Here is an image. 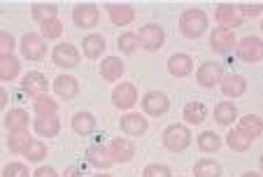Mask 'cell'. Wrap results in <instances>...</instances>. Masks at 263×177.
I'll use <instances>...</instances> for the list:
<instances>
[{"label": "cell", "instance_id": "12", "mask_svg": "<svg viewBox=\"0 0 263 177\" xmlns=\"http://www.w3.org/2000/svg\"><path fill=\"white\" fill-rule=\"evenodd\" d=\"M47 88H49V82H47V77L42 73H37V70L26 73L24 79H21V91L28 94L30 98H37V96L47 94Z\"/></svg>", "mask_w": 263, "mask_h": 177}, {"label": "cell", "instance_id": "6", "mask_svg": "<svg viewBox=\"0 0 263 177\" xmlns=\"http://www.w3.org/2000/svg\"><path fill=\"white\" fill-rule=\"evenodd\" d=\"M235 51H238V59L245 63H258V61H263V38L247 35L238 42Z\"/></svg>", "mask_w": 263, "mask_h": 177}, {"label": "cell", "instance_id": "34", "mask_svg": "<svg viewBox=\"0 0 263 177\" xmlns=\"http://www.w3.org/2000/svg\"><path fill=\"white\" fill-rule=\"evenodd\" d=\"M198 149L203 154H214L221 149V138L214 131H203L198 135Z\"/></svg>", "mask_w": 263, "mask_h": 177}, {"label": "cell", "instance_id": "31", "mask_svg": "<svg viewBox=\"0 0 263 177\" xmlns=\"http://www.w3.org/2000/svg\"><path fill=\"white\" fill-rule=\"evenodd\" d=\"M33 110L37 117H49V114L59 112V103H56V98H51L49 94H42V96H37V98H33Z\"/></svg>", "mask_w": 263, "mask_h": 177}, {"label": "cell", "instance_id": "25", "mask_svg": "<svg viewBox=\"0 0 263 177\" xmlns=\"http://www.w3.org/2000/svg\"><path fill=\"white\" fill-rule=\"evenodd\" d=\"M214 121L219 123V126H231V123L238 121V108H235L231 100H223V103H219L217 108H214Z\"/></svg>", "mask_w": 263, "mask_h": 177}, {"label": "cell", "instance_id": "37", "mask_svg": "<svg viewBox=\"0 0 263 177\" xmlns=\"http://www.w3.org/2000/svg\"><path fill=\"white\" fill-rule=\"evenodd\" d=\"M117 44H119V51L126 56L135 54V51L140 49V38L138 33H121L119 40H117Z\"/></svg>", "mask_w": 263, "mask_h": 177}, {"label": "cell", "instance_id": "30", "mask_svg": "<svg viewBox=\"0 0 263 177\" xmlns=\"http://www.w3.org/2000/svg\"><path fill=\"white\" fill-rule=\"evenodd\" d=\"M30 16H33L37 24H47L51 19H59V7L51 5V3H35L30 7Z\"/></svg>", "mask_w": 263, "mask_h": 177}, {"label": "cell", "instance_id": "9", "mask_svg": "<svg viewBox=\"0 0 263 177\" xmlns=\"http://www.w3.org/2000/svg\"><path fill=\"white\" fill-rule=\"evenodd\" d=\"M196 79H198V84L203 88L221 86V82H223V68L219 63H214V61H208V63H203L198 68V73H196Z\"/></svg>", "mask_w": 263, "mask_h": 177}, {"label": "cell", "instance_id": "3", "mask_svg": "<svg viewBox=\"0 0 263 177\" xmlns=\"http://www.w3.org/2000/svg\"><path fill=\"white\" fill-rule=\"evenodd\" d=\"M138 38H140V49L159 51V49H163V44H165V30L161 24H154V21H152V24L140 28Z\"/></svg>", "mask_w": 263, "mask_h": 177}, {"label": "cell", "instance_id": "13", "mask_svg": "<svg viewBox=\"0 0 263 177\" xmlns=\"http://www.w3.org/2000/svg\"><path fill=\"white\" fill-rule=\"evenodd\" d=\"M119 126H121V131H124L126 135L140 138V135H144V133H147L149 121H147V117H144V114H140V112H126L124 117H121Z\"/></svg>", "mask_w": 263, "mask_h": 177}, {"label": "cell", "instance_id": "5", "mask_svg": "<svg viewBox=\"0 0 263 177\" xmlns=\"http://www.w3.org/2000/svg\"><path fill=\"white\" fill-rule=\"evenodd\" d=\"M19 47H21V56L26 61H42L47 56V42L37 33H26L19 40Z\"/></svg>", "mask_w": 263, "mask_h": 177}, {"label": "cell", "instance_id": "39", "mask_svg": "<svg viewBox=\"0 0 263 177\" xmlns=\"http://www.w3.org/2000/svg\"><path fill=\"white\" fill-rule=\"evenodd\" d=\"M3 177H30V170L21 161H10L3 168Z\"/></svg>", "mask_w": 263, "mask_h": 177}, {"label": "cell", "instance_id": "33", "mask_svg": "<svg viewBox=\"0 0 263 177\" xmlns=\"http://www.w3.org/2000/svg\"><path fill=\"white\" fill-rule=\"evenodd\" d=\"M240 128H242L252 140H256L263 133V119L258 117V114H245V117H240Z\"/></svg>", "mask_w": 263, "mask_h": 177}, {"label": "cell", "instance_id": "28", "mask_svg": "<svg viewBox=\"0 0 263 177\" xmlns=\"http://www.w3.org/2000/svg\"><path fill=\"white\" fill-rule=\"evenodd\" d=\"M182 114H184V121L189 126H198V123H203L208 119V108L203 103H198V100H191V103L184 105Z\"/></svg>", "mask_w": 263, "mask_h": 177}, {"label": "cell", "instance_id": "2", "mask_svg": "<svg viewBox=\"0 0 263 177\" xmlns=\"http://www.w3.org/2000/svg\"><path fill=\"white\" fill-rule=\"evenodd\" d=\"M163 145H165V149L173 154L184 152V149H189V145H191V131L184 126V123H170L163 131Z\"/></svg>", "mask_w": 263, "mask_h": 177}, {"label": "cell", "instance_id": "43", "mask_svg": "<svg viewBox=\"0 0 263 177\" xmlns=\"http://www.w3.org/2000/svg\"><path fill=\"white\" fill-rule=\"evenodd\" d=\"M33 177H59V172H56L51 166H40L33 172Z\"/></svg>", "mask_w": 263, "mask_h": 177}, {"label": "cell", "instance_id": "36", "mask_svg": "<svg viewBox=\"0 0 263 177\" xmlns=\"http://www.w3.org/2000/svg\"><path fill=\"white\" fill-rule=\"evenodd\" d=\"M47 145L45 143H40V140H30V145L26 147V152H24V156H26V161H30V163H40V161H45L47 158Z\"/></svg>", "mask_w": 263, "mask_h": 177}, {"label": "cell", "instance_id": "18", "mask_svg": "<svg viewBox=\"0 0 263 177\" xmlns=\"http://www.w3.org/2000/svg\"><path fill=\"white\" fill-rule=\"evenodd\" d=\"M107 149L112 154V158H115V163H128L135 156V145L126 138H115Z\"/></svg>", "mask_w": 263, "mask_h": 177}, {"label": "cell", "instance_id": "16", "mask_svg": "<svg viewBox=\"0 0 263 177\" xmlns=\"http://www.w3.org/2000/svg\"><path fill=\"white\" fill-rule=\"evenodd\" d=\"M191 70H194V59H191L189 54H173L168 59V73L173 75V77L182 79V77H189Z\"/></svg>", "mask_w": 263, "mask_h": 177}, {"label": "cell", "instance_id": "22", "mask_svg": "<svg viewBox=\"0 0 263 177\" xmlns=\"http://www.w3.org/2000/svg\"><path fill=\"white\" fill-rule=\"evenodd\" d=\"M86 163H89V166H93V168H100V170H107V168L115 163V158H112V154H109L107 147L96 145V147L86 149Z\"/></svg>", "mask_w": 263, "mask_h": 177}, {"label": "cell", "instance_id": "14", "mask_svg": "<svg viewBox=\"0 0 263 177\" xmlns=\"http://www.w3.org/2000/svg\"><path fill=\"white\" fill-rule=\"evenodd\" d=\"M100 19V10L91 3H84V5H77L72 10V21L77 28H93Z\"/></svg>", "mask_w": 263, "mask_h": 177}, {"label": "cell", "instance_id": "23", "mask_svg": "<svg viewBox=\"0 0 263 177\" xmlns=\"http://www.w3.org/2000/svg\"><path fill=\"white\" fill-rule=\"evenodd\" d=\"M105 49H107V42H105L103 35H86V38L82 40V51H84V56L91 61H98L100 56L105 54Z\"/></svg>", "mask_w": 263, "mask_h": 177}, {"label": "cell", "instance_id": "46", "mask_svg": "<svg viewBox=\"0 0 263 177\" xmlns=\"http://www.w3.org/2000/svg\"><path fill=\"white\" fill-rule=\"evenodd\" d=\"M242 177H263V175H261V172H245Z\"/></svg>", "mask_w": 263, "mask_h": 177}, {"label": "cell", "instance_id": "47", "mask_svg": "<svg viewBox=\"0 0 263 177\" xmlns=\"http://www.w3.org/2000/svg\"><path fill=\"white\" fill-rule=\"evenodd\" d=\"M93 177H115V175H109V172H98V175H93Z\"/></svg>", "mask_w": 263, "mask_h": 177}, {"label": "cell", "instance_id": "35", "mask_svg": "<svg viewBox=\"0 0 263 177\" xmlns=\"http://www.w3.org/2000/svg\"><path fill=\"white\" fill-rule=\"evenodd\" d=\"M30 135H28V131H16V133H10L7 135V149L10 152H14V154H24L26 152V147L30 145Z\"/></svg>", "mask_w": 263, "mask_h": 177}, {"label": "cell", "instance_id": "38", "mask_svg": "<svg viewBox=\"0 0 263 177\" xmlns=\"http://www.w3.org/2000/svg\"><path fill=\"white\" fill-rule=\"evenodd\" d=\"M61 33H63L61 19H51V21H47V24H40V35L45 40H59Z\"/></svg>", "mask_w": 263, "mask_h": 177}, {"label": "cell", "instance_id": "15", "mask_svg": "<svg viewBox=\"0 0 263 177\" xmlns=\"http://www.w3.org/2000/svg\"><path fill=\"white\" fill-rule=\"evenodd\" d=\"M54 91L59 98L72 100L74 96L80 94V82H77V77H72V75H59V77L54 79Z\"/></svg>", "mask_w": 263, "mask_h": 177}, {"label": "cell", "instance_id": "45", "mask_svg": "<svg viewBox=\"0 0 263 177\" xmlns=\"http://www.w3.org/2000/svg\"><path fill=\"white\" fill-rule=\"evenodd\" d=\"M7 98H10V96H7V91H0V110L7 105Z\"/></svg>", "mask_w": 263, "mask_h": 177}, {"label": "cell", "instance_id": "41", "mask_svg": "<svg viewBox=\"0 0 263 177\" xmlns=\"http://www.w3.org/2000/svg\"><path fill=\"white\" fill-rule=\"evenodd\" d=\"M16 44H19V42L14 40V35H12V33H0V56L14 54Z\"/></svg>", "mask_w": 263, "mask_h": 177}, {"label": "cell", "instance_id": "20", "mask_svg": "<svg viewBox=\"0 0 263 177\" xmlns=\"http://www.w3.org/2000/svg\"><path fill=\"white\" fill-rule=\"evenodd\" d=\"M247 91V79L242 75H226L221 82V94L223 98H240Z\"/></svg>", "mask_w": 263, "mask_h": 177}, {"label": "cell", "instance_id": "19", "mask_svg": "<svg viewBox=\"0 0 263 177\" xmlns=\"http://www.w3.org/2000/svg\"><path fill=\"white\" fill-rule=\"evenodd\" d=\"M98 70H100V77L103 79H107V82H117V79L124 77L126 65H124V61H121L119 56H107V59L100 61Z\"/></svg>", "mask_w": 263, "mask_h": 177}, {"label": "cell", "instance_id": "11", "mask_svg": "<svg viewBox=\"0 0 263 177\" xmlns=\"http://www.w3.org/2000/svg\"><path fill=\"white\" fill-rule=\"evenodd\" d=\"M51 59H54V63L59 65V68H74V65L80 63V51H77V47L70 42H61L54 47V51H51Z\"/></svg>", "mask_w": 263, "mask_h": 177}, {"label": "cell", "instance_id": "27", "mask_svg": "<svg viewBox=\"0 0 263 177\" xmlns=\"http://www.w3.org/2000/svg\"><path fill=\"white\" fill-rule=\"evenodd\" d=\"M21 73V61L14 54L0 56V79L3 82H14Z\"/></svg>", "mask_w": 263, "mask_h": 177}, {"label": "cell", "instance_id": "42", "mask_svg": "<svg viewBox=\"0 0 263 177\" xmlns=\"http://www.w3.org/2000/svg\"><path fill=\"white\" fill-rule=\"evenodd\" d=\"M238 12L242 14V19L261 16L263 14V3H242V5H238Z\"/></svg>", "mask_w": 263, "mask_h": 177}, {"label": "cell", "instance_id": "8", "mask_svg": "<svg viewBox=\"0 0 263 177\" xmlns=\"http://www.w3.org/2000/svg\"><path fill=\"white\" fill-rule=\"evenodd\" d=\"M214 19H217L219 28H226V30L240 28V26L245 24L242 14L238 12V5H231V3H221V5L214 10Z\"/></svg>", "mask_w": 263, "mask_h": 177}, {"label": "cell", "instance_id": "10", "mask_svg": "<svg viewBox=\"0 0 263 177\" xmlns=\"http://www.w3.org/2000/svg\"><path fill=\"white\" fill-rule=\"evenodd\" d=\"M240 40L233 35V30H226V28H214L212 33H210V47H212L217 54H229V51H233L235 47H238Z\"/></svg>", "mask_w": 263, "mask_h": 177}, {"label": "cell", "instance_id": "48", "mask_svg": "<svg viewBox=\"0 0 263 177\" xmlns=\"http://www.w3.org/2000/svg\"><path fill=\"white\" fill-rule=\"evenodd\" d=\"M261 172H263V156H261Z\"/></svg>", "mask_w": 263, "mask_h": 177}, {"label": "cell", "instance_id": "44", "mask_svg": "<svg viewBox=\"0 0 263 177\" xmlns=\"http://www.w3.org/2000/svg\"><path fill=\"white\" fill-rule=\"evenodd\" d=\"M61 177H82V170L77 166H68L63 172H61Z\"/></svg>", "mask_w": 263, "mask_h": 177}, {"label": "cell", "instance_id": "4", "mask_svg": "<svg viewBox=\"0 0 263 177\" xmlns=\"http://www.w3.org/2000/svg\"><path fill=\"white\" fill-rule=\"evenodd\" d=\"M140 105H142L147 117L159 119V117H163V114H168L170 98L163 94V91H147V94L140 98Z\"/></svg>", "mask_w": 263, "mask_h": 177}, {"label": "cell", "instance_id": "21", "mask_svg": "<svg viewBox=\"0 0 263 177\" xmlns=\"http://www.w3.org/2000/svg\"><path fill=\"white\" fill-rule=\"evenodd\" d=\"M33 128L37 135L42 138H56L61 133V119L56 114H49V117H35Z\"/></svg>", "mask_w": 263, "mask_h": 177}, {"label": "cell", "instance_id": "49", "mask_svg": "<svg viewBox=\"0 0 263 177\" xmlns=\"http://www.w3.org/2000/svg\"><path fill=\"white\" fill-rule=\"evenodd\" d=\"M261 30H263V21H261Z\"/></svg>", "mask_w": 263, "mask_h": 177}, {"label": "cell", "instance_id": "40", "mask_svg": "<svg viewBox=\"0 0 263 177\" xmlns=\"http://www.w3.org/2000/svg\"><path fill=\"white\" fill-rule=\"evenodd\" d=\"M142 177H173V170L165 163H149L142 170Z\"/></svg>", "mask_w": 263, "mask_h": 177}, {"label": "cell", "instance_id": "7", "mask_svg": "<svg viewBox=\"0 0 263 177\" xmlns=\"http://www.w3.org/2000/svg\"><path fill=\"white\" fill-rule=\"evenodd\" d=\"M140 100L138 96V88H135V84L130 82H121L115 86V91H112V103H115L117 110H124V112H128V110L135 108V103Z\"/></svg>", "mask_w": 263, "mask_h": 177}, {"label": "cell", "instance_id": "17", "mask_svg": "<svg viewBox=\"0 0 263 177\" xmlns=\"http://www.w3.org/2000/svg\"><path fill=\"white\" fill-rule=\"evenodd\" d=\"M107 14H109V21L115 26H128V24H133V19H135V10L130 5H126V3H109Z\"/></svg>", "mask_w": 263, "mask_h": 177}, {"label": "cell", "instance_id": "26", "mask_svg": "<svg viewBox=\"0 0 263 177\" xmlns=\"http://www.w3.org/2000/svg\"><path fill=\"white\" fill-rule=\"evenodd\" d=\"M254 140L249 138L247 133L242 131V128H231L229 133H226V145H229V149H233V152H247L249 147H252Z\"/></svg>", "mask_w": 263, "mask_h": 177}, {"label": "cell", "instance_id": "29", "mask_svg": "<svg viewBox=\"0 0 263 177\" xmlns=\"http://www.w3.org/2000/svg\"><path fill=\"white\" fill-rule=\"evenodd\" d=\"M70 126H72V131L77 133V135H91V133L96 131V117L91 112H77L72 117V123H70Z\"/></svg>", "mask_w": 263, "mask_h": 177}, {"label": "cell", "instance_id": "1", "mask_svg": "<svg viewBox=\"0 0 263 177\" xmlns=\"http://www.w3.org/2000/svg\"><path fill=\"white\" fill-rule=\"evenodd\" d=\"M208 30V14L198 7H191V10L182 12L179 16V33L189 40H198L200 35H205Z\"/></svg>", "mask_w": 263, "mask_h": 177}, {"label": "cell", "instance_id": "24", "mask_svg": "<svg viewBox=\"0 0 263 177\" xmlns=\"http://www.w3.org/2000/svg\"><path fill=\"white\" fill-rule=\"evenodd\" d=\"M28 126H30V117H28V112H26L24 108H14V110H10V112H7V117H5V128H7L10 133L28 131Z\"/></svg>", "mask_w": 263, "mask_h": 177}, {"label": "cell", "instance_id": "32", "mask_svg": "<svg viewBox=\"0 0 263 177\" xmlns=\"http://www.w3.org/2000/svg\"><path fill=\"white\" fill-rule=\"evenodd\" d=\"M196 177H221V163L214 158H200L194 166Z\"/></svg>", "mask_w": 263, "mask_h": 177}]
</instances>
